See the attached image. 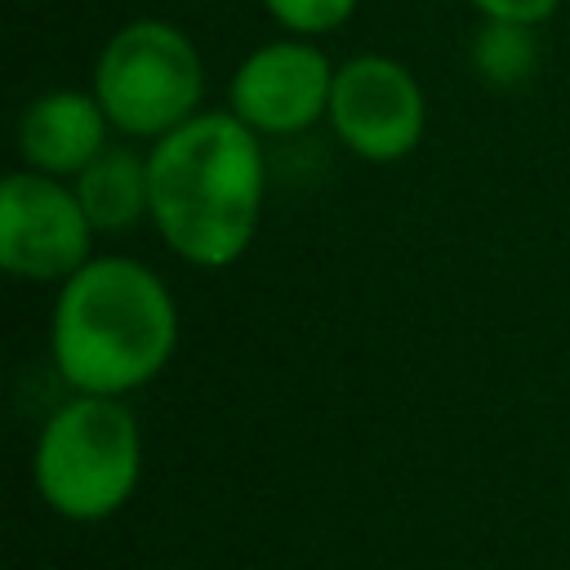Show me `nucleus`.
I'll return each instance as SVG.
<instances>
[{"instance_id": "1", "label": "nucleus", "mask_w": 570, "mask_h": 570, "mask_svg": "<svg viewBox=\"0 0 570 570\" xmlns=\"http://www.w3.org/2000/svg\"><path fill=\"white\" fill-rule=\"evenodd\" d=\"M151 227L191 267H232L258 236L267 156L232 111H196L147 142Z\"/></svg>"}, {"instance_id": "2", "label": "nucleus", "mask_w": 570, "mask_h": 570, "mask_svg": "<svg viewBox=\"0 0 570 570\" xmlns=\"http://www.w3.org/2000/svg\"><path fill=\"white\" fill-rule=\"evenodd\" d=\"M178 347L169 285L129 254H94L58 285L49 356L71 392L129 396L147 387Z\"/></svg>"}, {"instance_id": "3", "label": "nucleus", "mask_w": 570, "mask_h": 570, "mask_svg": "<svg viewBox=\"0 0 570 570\" xmlns=\"http://www.w3.org/2000/svg\"><path fill=\"white\" fill-rule=\"evenodd\" d=\"M36 494L62 521H107L142 481V432L125 396L76 392L62 401L31 454Z\"/></svg>"}, {"instance_id": "4", "label": "nucleus", "mask_w": 570, "mask_h": 570, "mask_svg": "<svg viewBox=\"0 0 570 570\" xmlns=\"http://www.w3.org/2000/svg\"><path fill=\"white\" fill-rule=\"evenodd\" d=\"M94 98L125 138L156 142L187 125L205 98V67L191 36L165 18L125 22L94 62Z\"/></svg>"}, {"instance_id": "5", "label": "nucleus", "mask_w": 570, "mask_h": 570, "mask_svg": "<svg viewBox=\"0 0 570 570\" xmlns=\"http://www.w3.org/2000/svg\"><path fill=\"white\" fill-rule=\"evenodd\" d=\"M98 227L76 187L40 169H13L0 187V267L18 281L62 285L94 258Z\"/></svg>"}, {"instance_id": "6", "label": "nucleus", "mask_w": 570, "mask_h": 570, "mask_svg": "<svg viewBox=\"0 0 570 570\" xmlns=\"http://www.w3.org/2000/svg\"><path fill=\"white\" fill-rule=\"evenodd\" d=\"M325 120L352 156L370 165H392L423 142L428 94L405 62L387 53H356L334 67Z\"/></svg>"}, {"instance_id": "7", "label": "nucleus", "mask_w": 570, "mask_h": 570, "mask_svg": "<svg viewBox=\"0 0 570 570\" xmlns=\"http://www.w3.org/2000/svg\"><path fill=\"white\" fill-rule=\"evenodd\" d=\"M334 62L307 36H281L258 45L227 85V111L258 138H289L330 116Z\"/></svg>"}, {"instance_id": "8", "label": "nucleus", "mask_w": 570, "mask_h": 570, "mask_svg": "<svg viewBox=\"0 0 570 570\" xmlns=\"http://www.w3.org/2000/svg\"><path fill=\"white\" fill-rule=\"evenodd\" d=\"M107 129L111 120L94 89H49L36 102H27L18 120V151L27 169L71 183L107 147Z\"/></svg>"}, {"instance_id": "9", "label": "nucleus", "mask_w": 570, "mask_h": 570, "mask_svg": "<svg viewBox=\"0 0 570 570\" xmlns=\"http://www.w3.org/2000/svg\"><path fill=\"white\" fill-rule=\"evenodd\" d=\"M89 223L98 232H129L142 218H151V183H147V156H138L125 142H107L76 178H71Z\"/></svg>"}, {"instance_id": "10", "label": "nucleus", "mask_w": 570, "mask_h": 570, "mask_svg": "<svg viewBox=\"0 0 570 570\" xmlns=\"http://www.w3.org/2000/svg\"><path fill=\"white\" fill-rule=\"evenodd\" d=\"M472 58H476V67H481L485 80L517 85L534 67V27H521V22H481L476 45H472Z\"/></svg>"}, {"instance_id": "11", "label": "nucleus", "mask_w": 570, "mask_h": 570, "mask_svg": "<svg viewBox=\"0 0 570 570\" xmlns=\"http://www.w3.org/2000/svg\"><path fill=\"white\" fill-rule=\"evenodd\" d=\"M361 0H263V9L289 31V36H325V31H338L352 13H356Z\"/></svg>"}, {"instance_id": "12", "label": "nucleus", "mask_w": 570, "mask_h": 570, "mask_svg": "<svg viewBox=\"0 0 570 570\" xmlns=\"http://www.w3.org/2000/svg\"><path fill=\"white\" fill-rule=\"evenodd\" d=\"M485 22H521V27H539L543 18L557 13L561 0H468Z\"/></svg>"}]
</instances>
